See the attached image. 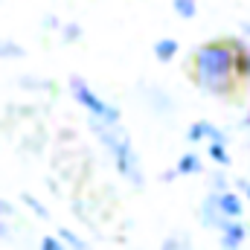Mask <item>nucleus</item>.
<instances>
[{
  "mask_svg": "<svg viewBox=\"0 0 250 250\" xmlns=\"http://www.w3.org/2000/svg\"><path fill=\"white\" fill-rule=\"evenodd\" d=\"M189 67H192V73H189L192 82L207 96H218V99L233 96L239 79L233 73V50H230L227 38H215V41L195 47Z\"/></svg>",
  "mask_w": 250,
  "mask_h": 250,
  "instance_id": "f257e3e1",
  "label": "nucleus"
},
{
  "mask_svg": "<svg viewBox=\"0 0 250 250\" xmlns=\"http://www.w3.org/2000/svg\"><path fill=\"white\" fill-rule=\"evenodd\" d=\"M87 123H90V131L99 137V143L111 151L120 178H125V184H131L134 189H143V166H140V157L131 146L128 131H120V125H105L96 117H87Z\"/></svg>",
  "mask_w": 250,
  "mask_h": 250,
  "instance_id": "f03ea898",
  "label": "nucleus"
},
{
  "mask_svg": "<svg viewBox=\"0 0 250 250\" xmlns=\"http://www.w3.org/2000/svg\"><path fill=\"white\" fill-rule=\"evenodd\" d=\"M67 84H70V93H73V99L87 111V117H96V120H102L105 125H120L123 120V114H120V108L117 105H111L108 99H102L82 76H70L67 79Z\"/></svg>",
  "mask_w": 250,
  "mask_h": 250,
  "instance_id": "7ed1b4c3",
  "label": "nucleus"
},
{
  "mask_svg": "<svg viewBox=\"0 0 250 250\" xmlns=\"http://www.w3.org/2000/svg\"><path fill=\"white\" fill-rule=\"evenodd\" d=\"M215 230H218V245H221V250H239L242 242L248 239L245 218H218Z\"/></svg>",
  "mask_w": 250,
  "mask_h": 250,
  "instance_id": "20e7f679",
  "label": "nucleus"
},
{
  "mask_svg": "<svg viewBox=\"0 0 250 250\" xmlns=\"http://www.w3.org/2000/svg\"><path fill=\"white\" fill-rule=\"evenodd\" d=\"M230 50H233V73L239 82H250V44L245 38H227Z\"/></svg>",
  "mask_w": 250,
  "mask_h": 250,
  "instance_id": "39448f33",
  "label": "nucleus"
},
{
  "mask_svg": "<svg viewBox=\"0 0 250 250\" xmlns=\"http://www.w3.org/2000/svg\"><path fill=\"white\" fill-rule=\"evenodd\" d=\"M215 209L221 218H242L245 215V198L233 189H224L215 195Z\"/></svg>",
  "mask_w": 250,
  "mask_h": 250,
  "instance_id": "423d86ee",
  "label": "nucleus"
},
{
  "mask_svg": "<svg viewBox=\"0 0 250 250\" xmlns=\"http://www.w3.org/2000/svg\"><path fill=\"white\" fill-rule=\"evenodd\" d=\"M178 50H181V44H178L175 38H160V41H154V47H151L154 59H157L160 64H169L175 56H178Z\"/></svg>",
  "mask_w": 250,
  "mask_h": 250,
  "instance_id": "0eeeda50",
  "label": "nucleus"
},
{
  "mask_svg": "<svg viewBox=\"0 0 250 250\" xmlns=\"http://www.w3.org/2000/svg\"><path fill=\"white\" fill-rule=\"evenodd\" d=\"M201 169H204V163H201V157H198L195 151H187V154L178 160V166H175L178 175H198Z\"/></svg>",
  "mask_w": 250,
  "mask_h": 250,
  "instance_id": "6e6552de",
  "label": "nucleus"
},
{
  "mask_svg": "<svg viewBox=\"0 0 250 250\" xmlns=\"http://www.w3.org/2000/svg\"><path fill=\"white\" fill-rule=\"evenodd\" d=\"M218 209H215V192H209L207 198H204V204H201V221L207 224V227H215L218 224Z\"/></svg>",
  "mask_w": 250,
  "mask_h": 250,
  "instance_id": "1a4fd4ad",
  "label": "nucleus"
},
{
  "mask_svg": "<svg viewBox=\"0 0 250 250\" xmlns=\"http://www.w3.org/2000/svg\"><path fill=\"white\" fill-rule=\"evenodd\" d=\"M0 59L18 62V59H26V50H23L18 41H12V38H0Z\"/></svg>",
  "mask_w": 250,
  "mask_h": 250,
  "instance_id": "9d476101",
  "label": "nucleus"
},
{
  "mask_svg": "<svg viewBox=\"0 0 250 250\" xmlns=\"http://www.w3.org/2000/svg\"><path fill=\"white\" fill-rule=\"evenodd\" d=\"M172 9L181 21H195L198 18V0H172Z\"/></svg>",
  "mask_w": 250,
  "mask_h": 250,
  "instance_id": "9b49d317",
  "label": "nucleus"
},
{
  "mask_svg": "<svg viewBox=\"0 0 250 250\" xmlns=\"http://www.w3.org/2000/svg\"><path fill=\"white\" fill-rule=\"evenodd\" d=\"M56 236L62 239V245L67 250H90V248H87V242H84V239H79L70 227H59V233H56Z\"/></svg>",
  "mask_w": 250,
  "mask_h": 250,
  "instance_id": "f8f14e48",
  "label": "nucleus"
},
{
  "mask_svg": "<svg viewBox=\"0 0 250 250\" xmlns=\"http://www.w3.org/2000/svg\"><path fill=\"white\" fill-rule=\"evenodd\" d=\"M82 35H84V29L79 26V23H62V29H59V38H62V44H76V41H82Z\"/></svg>",
  "mask_w": 250,
  "mask_h": 250,
  "instance_id": "ddd939ff",
  "label": "nucleus"
},
{
  "mask_svg": "<svg viewBox=\"0 0 250 250\" xmlns=\"http://www.w3.org/2000/svg\"><path fill=\"white\" fill-rule=\"evenodd\" d=\"M21 201H23V204L32 209V215H35V218H41V221H47V218H50V209H47V207H44L38 198H32L29 192H21Z\"/></svg>",
  "mask_w": 250,
  "mask_h": 250,
  "instance_id": "4468645a",
  "label": "nucleus"
},
{
  "mask_svg": "<svg viewBox=\"0 0 250 250\" xmlns=\"http://www.w3.org/2000/svg\"><path fill=\"white\" fill-rule=\"evenodd\" d=\"M209 157H212L218 166H230V151H227V143H209Z\"/></svg>",
  "mask_w": 250,
  "mask_h": 250,
  "instance_id": "2eb2a0df",
  "label": "nucleus"
},
{
  "mask_svg": "<svg viewBox=\"0 0 250 250\" xmlns=\"http://www.w3.org/2000/svg\"><path fill=\"white\" fill-rule=\"evenodd\" d=\"M207 128H209V123H207V120L192 123L187 128V140H189V143H201V140H207Z\"/></svg>",
  "mask_w": 250,
  "mask_h": 250,
  "instance_id": "dca6fc26",
  "label": "nucleus"
},
{
  "mask_svg": "<svg viewBox=\"0 0 250 250\" xmlns=\"http://www.w3.org/2000/svg\"><path fill=\"white\" fill-rule=\"evenodd\" d=\"M38 250H67V248L62 245V239H59V236H53V233H50V236H41Z\"/></svg>",
  "mask_w": 250,
  "mask_h": 250,
  "instance_id": "f3484780",
  "label": "nucleus"
},
{
  "mask_svg": "<svg viewBox=\"0 0 250 250\" xmlns=\"http://www.w3.org/2000/svg\"><path fill=\"white\" fill-rule=\"evenodd\" d=\"M207 140H209V143H227V134L209 123V128H207Z\"/></svg>",
  "mask_w": 250,
  "mask_h": 250,
  "instance_id": "a211bd4d",
  "label": "nucleus"
},
{
  "mask_svg": "<svg viewBox=\"0 0 250 250\" xmlns=\"http://www.w3.org/2000/svg\"><path fill=\"white\" fill-rule=\"evenodd\" d=\"M224 189H227V178H224V175H221V172H218V175H215V178H212V192H215V195H218V192H224Z\"/></svg>",
  "mask_w": 250,
  "mask_h": 250,
  "instance_id": "6ab92c4d",
  "label": "nucleus"
},
{
  "mask_svg": "<svg viewBox=\"0 0 250 250\" xmlns=\"http://www.w3.org/2000/svg\"><path fill=\"white\" fill-rule=\"evenodd\" d=\"M44 29H56V32H59V29H62V21H59L56 15H47V18H44Z\"/></svg>",
  "mask_w": 250,
  "mask_h": 250,
  "instance_id": "aec40b11",
  "label": "nucleus"
},
{
  "mask_svg": "<svg viewBox=\"0 0 250 250\" xmlns=\"http://www.w3.org/2000/svg\"><path fill=\"white\" fill-rule=\"evenodd\" d=\"M0 215H9V218L15 215V207H12L9 201H3V198H0Z\"/></svg>",
  "mask_w": 250,
  "mask_h": 250,
  "instance_id": "412c9836",
  "label": "nucleus"
},
{
  "mask_svg": "<svg viewBox=\"0 0 250 250\" xmlns=\"http://www.w3.org/2000/svg\"><path fill=\"white\" fill-rule=\"evenodd\" d=\"M239 184H242V192H245V198H248V204H245V207H250V184H248V181H239Z\"/></svg>",
  "mask_w": 250,
  "mask_h": 250,
  "instance_id": "4be33fe9",
  "label": "nucleus"
},
{
  "mask_svg": "<svg viewBox=\"0 0 250 250\" xmlns=\"http://www.w3.org/2000/svg\"><path fill=\"white\" fill-rule=\"evenodd\" d=\"M242 38H250V21H242Z\"/></svg>",
  "mask_w": 250,
  "mask_h": 250,
  "instance_id": "5701e85b",
  "label": "nucleus"
},
{
  "mask_svg": "<svg viewBox=\"0 0 250 250\" xmlns=\"http://www.w3.org/2000/svg\"><path fill=\"white\" fill-rule=\"evenodd\" d=\"M0 239H9V227H6L3 221H0Z\"/></svg>",
  "mask_w": 250,
  "mask_h": 250,
  "instance_id": "b1692460",
  "label": "nucleus"
},
{
  "mask_svg": "<svg viewBox=\"0 0 250 250\" xmlns=\"http://www.w3.org/2000/svg\"><path fill=\"white\" fill-rule=\"evenodd\" d=\"M242 125H250V117H248V120H242Z\"/></svg>",
  "mask_w": 250,
  "mask_h": 250,
  "instance_id": "393cba45",
  "label": "nucleus"
}]
</instances>
